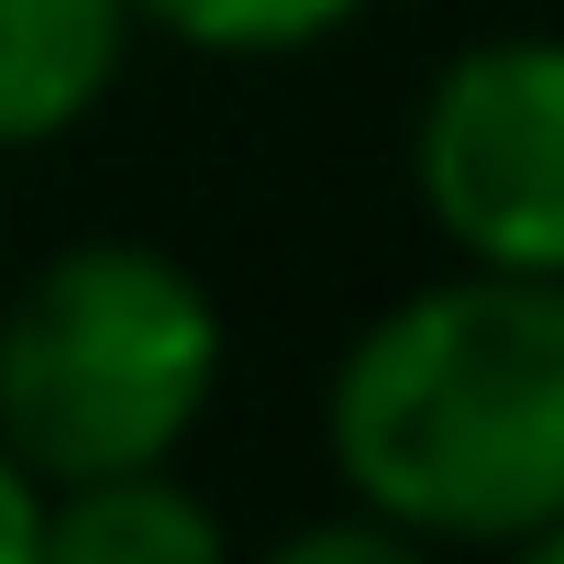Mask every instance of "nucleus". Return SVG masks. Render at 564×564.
<instances>
[{
  "mask_svg": "<svg viewBox=\"0 0 564 564\" xmlns=\"http://www.w3.org/2000/svg\"><path fill=\"white\" fill-rule=\"evenodd\" d=\"M333 465L410 542H542L564 520V276L476 265L377 311L333 377Z\"/></svg>",
  "mask_w": 564,
  "mask_h": 564,
  "instance_id": "1",
  "label": "nucleus"
},
{
  "mask_svg": "<svg viewBox=\"0 0 564 564\" xmlns=\"http://www.w3.org/2000/svg\"><path fill=\"white\" fill-rule=\"evenodd\" d=\"M221 311L155 243H67L0 311V443L45 487L166 465L210 410Z\"/></svg>",
  "mask_w": 564,
  "mask_h": 564,
  "instance_id": "2",
  "label": "nucleus"
},
{
  "mask_svg": "<svg viewBox=\"0 0 564 564\" xmlns=\"http://www.w3.org/2000/svg\"><path fill=\"white\" fill-rule=\"evenodd\" d=\"M410 177L476 265L564 276V34L465 45L410 122Z\"/></svg>",
  "mask_w": 564,
  "mask_h": 564,
  "instance_id": "3",
  "label": "nucleus"
},
{
  "mask_svg": "<svg viewBox=\"0 0 564 564\" xmlns=\"http://www.w3.org/2000/svg\"><path fill=\"white\" fill-rule=\"evenodd\" d=\"M133 34V0H0V144L89 122Z\"/></svg>",
  "mask_w": 564,
  "mask_h": 564,
  "instance_id": "4",
  "label": "nucleus"
},
{
  "mask_svg": "<svg viewBox=\"0 0 564 564\" xmlns=\"http://www.w3.org/2000/svg\"><path fill=\"white\" fill-rule=\"evenodd\" d=\"M210 564L221 553V520L166 476V465H122V476H78V487H45V542L34 564Z\"/></svg>",
  "mask_w": 564,
  "mask_h": 564,
  "instance_id": "5",
  "label": "nucleus"
},
{
  "mask_svg": "<svg viewBox=\"0 0 564 564\" xmlns=\"http://www.w3.org/2000/svg\"><path fill=\"white\" fill-rule=\"evenodd\" d=\"M133 12L199 56H300V45L344 34L366 0H133Z\"/></svg>",
  "mask_w": 564,
  "mask_h": 564,
  "instance_id": "6",
  "label": "nucleus"
},
{
  "mask_svg": "<svg viewBox=\"0 0 564 564\" xmlns=\"http://www.w3.org/2000/svg\"><path fill=\"white\" fill-rule=\"evenodd\" d=\"M421 542L388 520V509H366V520H311V531H289L276 542V564H410Z\"/></svg>",
  "mask_w": 564,
  "mask_h": 564,
  "instance_id": "7",
  "label": "nucleus"
},
{
  "mask_svg": "<svg viewBox=\"0 0 564 564\" xmlns=\"http://www.w3.org/2000/svg\"><path fill=\"white\" fill-rule=\"evenodd\" d=\"M34 542H45V476L0 443V564H34Z\"/></svg>",
  "mask_w": 564,
  "mask_h": 564,
  "instance_id": "8",
  "label": "nucleus"
},
{
  "mask_svg": "<svg viewBox=\"0 0 564 564\" xmlns=\"http://www.w3.org/2000/svg\"><path fill=\"white\" fill-rule=\"evenodd\" d=\"M531 553H542V564H564V520H553V531H542V542H531Z\"/></svg>",
  "mask_w": 564,
  "mask_h": 564,
  "instance_id": "9",
  "label": "nucleus"
}]
</instances>
